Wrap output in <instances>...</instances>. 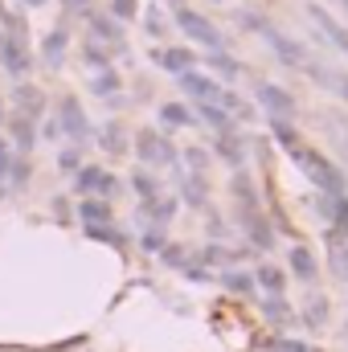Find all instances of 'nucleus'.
Returning <instances> with one entry per match:
<instances>
[{"mask_svg":"<svg viewBox=\"0 0 348 352\" xmlns=\"http://www.w3.org/2000/svg\"><path fill=\"white\" fill-rule=\"evenodd\" d=\"M291 160L299 164V173L307 176L316 188H324V192H332V197H345V173H340L328 156H320V152L307 148V144H295V148H291Z\"/></svg>","mask_w":348,"mask_h":352,"instance_id":"obj_1","label":"nucleus"},{"mask_svg":"<svg viewBox=\"0 0 348 352\" xmlns=\"http://www.w3.org/2000/svg\"><path fill=\"white\" fill-rule=\"evenodd\" d=\"M242 21H246L250 29H259L262 37H266V45L279 54V62H283V66H291V70H299V66H303V70H307V62H312V58L303 54V45H295L287 33H279L270 21H262V16H254V12H242Z\"/></svg>","mask_w":348,"mask_h":352,"instance_id":"obj_2","label":"nucleus"},{"mask_svg":"<svg viewBox=\"0 0 348 352\" xmlns=\"http://www.w3.org/2000/svg\"><path fill=\"white\" fill-rule=\"evenodd\" d=\"M176 25L184 29V37L201 41L209 54H221L226 37H221V33H217V25H213V21H205L201 12H193V8H184V4H176Z\"/></svg>","mask_w":348,"mask_h":352,"instance_id":"obj_3","label":"nucleus"},{"mask_svg":"<svg viewBox=\"0 0 348 352\" xmlns=\"http://www.w3.org/2000/svg\"><path fill=\"white\" fill-rule=\"evenodd\" d=\"M135 152H140L144 164H173L176 160L173 144H168L160 131H140V135H135Z\"/></svg>","mask_w":348,"mask_h":352,"instance_id":"obj_4","label":"nucleus"},{"mask_svg":"<svg viewBox=\"0 0 348 352\" xmlns=\"http://www.w3.org/2000/svg\"><path fill=\"white\" fill-rule=\"evenodd\" d=\"M259 102L270 111V119H291L295 115V98L283 87H274V82H262L259 87Z\"/></svg>","mask_w":348,"mask_h":352,"instance_id":"obj_5","label":"nucleus"},{"mask_svg":"<svg viewBox=\"0 0 348 352\" xmlns=\"http://www.w3.org/2000/svg\"><path fill=\"white\" fill-rule=\"evenodd\" d=\"M62 127H66V135L74 144L90 135V123H87V115H83V107H78V98H62Z\"/></svg>","mask_w":348,"mask_h":352,"instance_id":"obj_6","label":"nucleus"},{"mask_svg":"<svg viewBox=\"0 0 348 352\" xmlns=\"http://www.w3.org/2000/svg\"><path fill=\"white\" fill-rule=\"evenodd\" d=\"M180 87L188 90L197 102H217L221 98V87L213 82V78H205V74H197V70H188V74H180Z\"/></svg>","mask_w":348,"mask_h":352,"instance_id":"obj_7","label":"nucleus"},{"mask_svg":"<svg viewBox=\"0 0 348 352\" xmlns=\"http://www.w3.org/2000/svg\"><path fill=\"white\" fill-rule=\"evenodd\" d=\"M74 184H78V192H102V197L115 192V176L107 173V168H83Z\"/></svg>","mask_w":348,"mask_h":352,"instance_id":"obj_8","label":"nucleus"},{"mask_svg":"<svg viewBox=\"0 0 348 352\" xmlns=\"http://www.w3.org/2000/svg\"><path fill=\"white\" fill-rule=\"evenodd\" d=\"M307 12H312V21L324 29V37H328V41H336V50H345V54H348V29H345V25H336L320 4H307Z\"/></svg>","mask_w":348,"mask_h":352,"instance_id":"obj_9","label":"nucleus"},{"mask_svg":"<svg viewBox=\"0 0 348 352\" xmlns=\"http://www.w3.org/2000/svg\"><path fill=\"white\" fill-rule=\"evenodd\" d=\"M0 58H4V66H8V74H17V78H25V70H29V54H25V45H21L17 37L0 45Z\"/></svg>","mask_w":348,"mask_h":352,"instance_id":"obj_10","label":"nucleus"},{"mask_svg":"<svg viewBox=\"0 0 348 352\" xmlns=\"http://www.w3.org/2000/svg\"><path fill=\"white\" fill-rule=\"evenodd\" d=\"M307 74L320 82V87L336 90L340 98H348V74H340V70H324V66H316V62H307Z\"/></svg>","mask_w":348,"mask_h":352,"instance_id":"obj_11","label":"nucleus"},{"mask_svg":"<svg viewBox=\"0 0 348 352\" xmlns=\"http://www.w3.org/2000/svg\"><path fill=\"white\" fill-rule=\"evenodd\" d=\"M328 254H332V270L348 278V238H340L336 230H328Z\"/></svg>","mask_w":348,"mask_h":352,"instance_id":"obj_12","label":"nucleus"},{"mask_svg":"<svg viewBox=\"0 0 348 352\" xmlns=\"http://www.w3.org/2000/svg\"><path fill=\"white\" fill-rule=\"evenodd\" d=\"M287 263H291V270H295L303 283H312V278H316V258H312V250H307V246H295Z\"/></svg>","mask_w":348,"mask_h":352,"instance_id":"obj_13","label":"nucleus"},{"mask_svg":"<svg viewBox=\"0 0 348 352\" xmlns=\"http://www.w3.org/2000/svg\"><path fill=\"white\" fill-rule=\"evenodd\" d=\"M17 107H21V119H33V115H41V90L17 87Z\"/></svg>","mask_w":348,"mask_h":352,"instance_id":"obj_14","label":"nucleus"},{"mask_svg":"<svg viewBox=\"0 0 348 352\" xmlns=\"http://www.w3.org/2000/svg\"><path fill=\"white\" fill-rule=\"evenodd\" d=\"M83 221H87V226H107V221H111V205L87 197V201H83Z\"/></svg>","mask_w":348,"mask_h":352,"instance_id":"obj_15","label":"nucleus"},{"mask_svg":"<svg viewBox=\"0 0 348 352\" xmlns=\"http://www.w3.org/2000/svg\"><path fill=\"white\" fill-rule=\"evenodd\" d=\"M254 278L270 291V299H283V287H287V283H283V270H279V266H259Z\"/></svg>","mask_w":348,"mask_h":352,"instance_id":"obj_16","label":"nucleus"},{"mask_svg":"<svg viewBox=\"0 0 348 352\" xmlns=\"http://www.w3.org/2000/svg\"><path fill=\"white\" fill-rule=\"evenodd\" d=\"M160 62H164V70H173V74H188V66H193L197 58H193V50H168V54H160Z\"/></svg>","mask_w":348,"mask_h":352,"instance_id":"obj_17","label":"nucleus"},{"mask_svg":"<svg viewBox=\"0 0 348 352\" xmlns=\"http://www.w3.org/2000/svg\"><path fill=\"white\" fill-rule=\"evenodd\" d=\"M160 119H164V127H188V123H193L188 107H180V102H164V107H160Z\"/></svg>","mask_w":348,"mask_h":352,"instance_id":"obj_18","label":"nucleus"},{"mask_svg":"<svg viewBox=\"0 0 348 352\" xmlns=\"http://www.w3.org/2000/svg\"><path fill=\"white\" fill-rule=\"evenodd\" d=\"M242 221H246V230H250V238H254L259 246H270V226L262 221L254 209H246V213H242Z\"/></svg>","mask_w":348,"mask_h":352,"instance_id":"obj_19","label":"nucleus"},{"mask_svg":"<svg viewBox=\"0 0 348 352\" xmlns=\"http://www.w3.org/2000/svg\"><path fill=\"white\" fill-rule=\"evenodd\" d=\"M90 29H94L98 37H107L111 45H123V33H119V25H115L111 16H90Z\"/></svg>","mask_w":348,"mask_h":352,"instance_id":"obj_20","label":"nucleus"},{"mask_svg":"<svg viewBox=\"0 0 348 352\" xmlns=\"http://www.w3.org/2000/svg\"><path fill=\"white\" fill-rule=\"evenodd\" d=\"M201 119H205L209 127H217V135H221V131H230V115H226L217 102H201Z\"/></svg>","mask_w":348,"mask_h":352,"instance_id":"obj_21","label":"nucleus"},{"mask_svg":"<svg viewBox=\"0 0 348 352\" xmlns=\"http://www.w3.org/2000/svg\"><path fill=\"white\" fill-rule=\"evenodd\" d=\"M332 230L340 234V238H348V197H332Z\"/></svg>","mask_w":348,"mask_h":352,"instance_id":"obj_22","label":"nucleus"},{"mask_svg":"<svg viewBox=\"0 0 348 352\" xmlns=\"http://www.w3.org/2000/svg\"><path fill=\"white\" fill-rule=\"evenodd\" d=\"M217 148H221V156H226L230 164H242V140H238V135H230V131H221V140H217Z\"/></svg>","mask_w":348,"mask_h":352,"instance_id":"obj_23","label":"nucleus"},{"mask_svg":"<svg viewBox=\"0 0 348 352\" xmlns=\"http://www.w3.org/2000/svg\"><path fill=\"white\" fill-rule=\"evenodd\" d=\"M209 66H213L221 78H238V62H234V58H226V54H209Z\"/></svg>","mask_w":348,"mask_h":352,"instance_id":"obj_24","label":"nucleus"},{"mask_svg":"<svg viewBox=\"0 0 348 352\" xmlns=\"http://www.w3.org/2000/svg\"><path fill=\"white\" fill-rule=\"evenodd\" d=\"M270 131H274V135L283 140V148H287V152H291V148L299 144V135L291 131V123H287V119H270Z\"/></svg>","mask_w":348,"mask_h":352,"instance_id":"obj_25","label":"nucleus"},{"mask_svg":"<svg viewBox=\"0 0 348 352\" xmlns=\"http://www.w3.org/2000/svg\"><path fill=\"white\" fill-rule=\"evenodd\" d=\"M62 45H66V33L58 29V33H50V41H45V58H50V66H58L62 62Z\"/></svg>","mask_w":348,"mask_h":352,"instance_id":"obj_26","label":"nucleus"},{"mask_svg":"<svg viewBox=\"0 0 348 352\" xmlns=\"http://www.w3.org/2000/svg\"><path fill=\"white\" fill-rule=\"evenodd\" d=\"M144 209H148V213H152L156 221H168V217L176 213V201H148Z\"/></svg>","mask_w":348,"mask_h":352,"instance_id":"obj_27","label":"nucleus"},{"mask_svg":"<svg viewBox=\"0 0 348 352\" xmlns=\"http://www.w3.org/2000/svg\"><path fill=\"white\" fill-rule=\"evenodd\" d=\"M266 349L270 352H320V349H312V344H303V340H270Z\"/></svg>","mask_w":348,"mask_h":352,"instance_id":"obj_28","label":"nucleus"},{"mask_svg":"<svg viewBox=\"0 0 348 352\" xmlns=\"http://www.w3.org/2000/svg\"><path fill=\"white\" fill-rule=\"evenodd\" d=\"M135 192L144 197V205H148V201H156V180H152L148 173H140V176H135Z\"/></svg>","mask_w":348,"mask_h":352,"instance_id":"obj_29","label":"nucleus"},{"mask_svg":"<svg viewBox=\"0 0 348 352\" xmlns=\"http://www.w3.org/2000/svg\"><path fill=\"white\" fill-rule=\"evenodd\" d=\"M102 148H107V152H123V131H119L115 123L102 131Z\"/></svg>","mask_w":348,"mask_h":352,"instance_id":"obj_30","label":"nucleus"},{"mask_svg":"<svg viewBox=\"0 0 348 352\" xmlns=\"http://www.w3.org/2000/svg\"><path fill=\"white\" fill-rule=\"evenodd\" d=\"M226 287L238 291V295H250V291H254V278H246V274H226Z\"/></svg>","mask_w":348,"mask_h":352,"instance_id":"obj_31","label":"nucleus"},{"mask_svg":"<svg viewBox=\"0 0 348 352\" xmlns=\"http://www.w3.org/2000/svg\"><path fill=\"white\" fill-rule=\"evenodd\" d=\"M94 90H98V94H115V90H119V78H115V70H102V74L94 78Z\"/></svg>","mask_w":348,"mask_h":352,"instance_id":"obj_32","label":"nucleus"},{"mask_svg":"<svg viewBox=\"0 0 348 352\" xmlns=\"http://www.w3.org/2000/svg\"><path fill=\"white\" fill-rule=\"evenodd\" d=\"M12 127H17V144H21V148H33V131H29V119H17Z\"/></svg>","mask_w":348,"mask_h":352,"instance_id":"obj_33","label":"nucleus"},{"mask_svg":"<svg viewBox=\"0 0 348 352\" xmlns=\"http://www.w3.org/2000/svg\"><path fill=\"white\" fill-rule=\"evenodd\" d=\"M262 311H266V316H270L274 324H279V320H287V303H283V299H270V303H266Z\"/></svg>","mask_w":348,"mask_h":352,"instance_id":"obj_34","label":"nucleus"},{"mask_svg":"<svg viewBox=\"0 0 348 352\" xmlns=\"http://www.w3.org/2000/svg\"><path fill=\"white\" fill-rule=\"evenodd\" d=\"M111 8H115V16H123V21H127V16H135V0H115Z\"/></svg>","mask_w":348,"mask_h":352,"instance_id":"obj_35","label":"nucleus"},{"mask_svg":"<svg viewBox=\"0 0 348 352\" xmlns=\"http://www.w3.org/2000/svg\"><path fill=\"white\" fill-rule=\"evenodd\" d=\"M8 173H12V156H8V144L0 140V180H4Z\"/></svg>","mask_w":348,"mask_h":352,"instance_id":"obj_36","label":"nucleus"},{"mask_svg":"<svg viewBox=\"0 0 348 352\" xmlns=\"http://www.w3.org/2000/svg\"><path fill=\"white\" fill-rule=\"evenodd\" d=\"M58 164H62V173H74V168H78V152H62Z\"/></svg>","mask_w":348,"mask_h":352,"instance_id":"obj_37","label":"nucleus"},{"mask_svg":"<svg viewBox=\"0 0 348 352\" xmlns=\"http://www.w3.org/2000/svg\"><path fill=\"white\" fill-rule=\"evenodd\" d=\"M307 320H312V324L324 320V299H312V303H307Z\"/></svg>","mask_w":348,"mask_h":352,"instance_id":"obj_38","label":"nucleus"},{"mask_svg":"<svg viewBox=\"0 0 348 352\" xmlns=\"http://www.w3.org/2000/svg\"><path fill=\"white\" fill-rule=\"evenodd\" d=\"M144 246H148V250H160V246H164V234H156V230H152V234L144 238Z\"/></svg>","mask_w":348,"mask_h":352,"instance_id":"obj_39","label":"nucleus"},{"mask_svg":"<svg viewBox=\"0 0 348 352\" xmlns=\"http://www.w3.org/2000/svg\"><path fill=\"white\" fill-rule=\"evenodd\" d=\"M21 4H29V8H41V4H45V0H21Z\"/></svg>","mask_w":348,"mask_h":352,"instance_id":"obj_40","label":"nucleus"},{"mask_svg":"<svg viewBox=\"0 0 348 352\" xmlns=\"http://www.w3.org/2000/svg\"><path fill=\"white\" fill-rule=\"evenodd\" d=\"M340 4H345V8H348V0H340Z\"/></svg>","mask_w":348,"mask_h":352,"instance_id":"obj_41","label":"nucleus"},{"mask_svg":"<svg viewBox=\"0 0 348 352\" xmlns=\"http://www.w3.org/2000/svg\"><path fill=\"white\" fill-rule=\"evenodd\" d=\"M0 45H4V37H0Z\"/></svg>","mask_w":348,"mask_h":352,"instance_id":"obj_42","label":"nucleus"},{"mask_svg":"<svg viewBox=\"0 0 348 352\" xmlns=\"http://www.w3.org/2000/svg\"><path fill=\"white\" fill-rule=\"evenodd\" d=\"M74 4H83V0H74Z\"/></svg>","mask_w":348,"mask_h":352,"instance_id":"obj_43","label":"nucleus"}]
</instances>
